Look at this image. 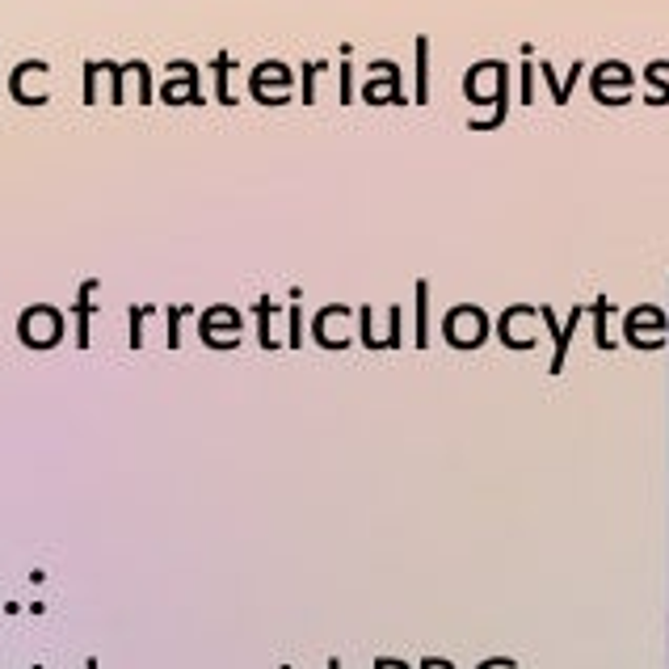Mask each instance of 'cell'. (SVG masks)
<instances>
[{
  "label": "cell",
  "mask_w": 669,
  "mask_h": 669,
  "mask_svg": "<svg viewBox=\"0 0 669 669\" xmlns=\"http://www.w3.org/2000/svg\"><path fill=\"white\" fill-rule=\"evenodd\" d=\"M43 72H47V64H43V59H26V64L13 72V81H9L13 97H18V102H26V106H38V102H34V93H30V77H43Z\"/></svg>",
  "instance_id": "1"
},
{
  "label": "cell",
  "mask_w": 669,
  "mask_h": 669,
  "mask_svg": "<svg viewBox=\"0 0 669 669\" xmlns=\"http://www.w3.org/2000/svg\"><path fill=\"white\" fill-rule=\"evenodd\" d=\"M93 291H97V282H84L81 299H77V316H81V337H77V342H81V346H89V312H93L89 299H93Z\"/></svg>",
  "instance_id": "2"
},
{
  "label": "cell",
  "mask_w": 669,
  "mask_h": 669,
  "mask_svg": "<svg viewBox=\"0 0 669 669\" xmlns=\"http://www.w3.org/2000/svg\"><path fill=\"white\" fill-rule=\"evenodd\" d=\"M426 64H429V43H426V38H417V102H426V97H429Z\"/></svg>",
  "instance_id": "3"
},
{
  "label": "cell",
  "mask_w": 669,
  "mask_h": 669,
  "mask_svg": "<svg viewBox=\"0 0 669 669\" xmlns=\"http://www.w3.org/2000/svg\"><path fill=\"white\" fill-rule=\"evenodd\" d=\"M215 84H219V102L232 106V93H228V55L215 59Z\"/></svg>",
  "instance_id": "4"
},
{
  "label": "cell",
  "mask_w": 669,
  "mask_h": 669,
  "mask_svg": "<svg viewBox=\"0 0 669 669\" xmlns=\"http://www.w3.org/2000/svg\"><path fill=\"white\" fill-rule=\"evenodd\" d=\"M316 68L321 64H303V102H316Z\"/></svg>",
  "instance_id": "5"
}]
</instances>
